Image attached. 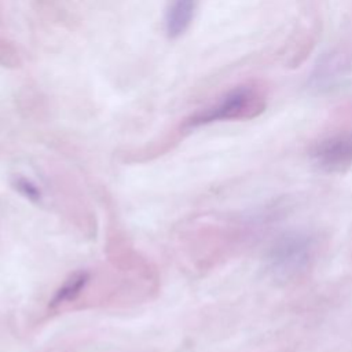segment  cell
Segmentation results:
<instances>
[{"instance_id":"6da1fadb","label":"cell","mask_w":352,"mask_h":352,"mask_svg":"<svg viewBox=\"0 0 352 352\" xmlns=\"http://www.w3.org/2000/svg\"><path fill=\"white\" fill-rule=\"evenodd\" d=\"M318 250L316 238L308 232H287L279 236L268 252V264L275 276L290 279L311 267Z\"/></svg>"},{"instance_id":"7a4b0ae2","label":"cell","mask_w":352,"mask_h":352,"mask_svg":"<svg viewBox=\"0 0 352 352\" xmlns=\"http://www.w3.org/2000/svg\"><path fill=\"white\" fill-rule=\"evenodd\" d=\"M264 100L260 92L253 87H239L227 92L212 106L198 111L191 118L192 125L208 124L223 120L250 118L261 113Z\"/></svg>"},{"instance_id":"3957f363","label":"cell","mask_w":352,"mask_h":352,"mask_svg":"<svg viewBox=\"0 0 352 352\" xmlns=\"http://www.w3.org/2000/svg\"><path fill=\"white\" fill-rule=\"evenodd\" d=\"M316 164L326 170H342L352 165V133L338 135L319 143L314 153Z\"/></svg>"},{"instance_id":"277c9868","label":"cell","mask_w":352,"mask_h":352,"mask_svg":"<svg viewBox=\"0 0 352 352\" xmlns=\"http://www.w3.org/2000/svg\"><path fill=\"white\" fill-rule=\"evenodd\" d=\"M198 0H168L164 16L165 33L169 38H177L190 28Z\"/></svg>"},{"instance_id":"5b68a950","label":"cell","mask_w":352,"mask_h":352,"mask_svg":"<svg viewBox=\"0 0 352 352\" xmlns=\"http://www.w3.org/2000/svg\"><path fill=\"white\" fill-rule=\"evenodd\" d=\"M346 72V62L341 54H329L323 56L314 69L311 85L318 89L333 87Z\"/></svg>"}]
</instances>
